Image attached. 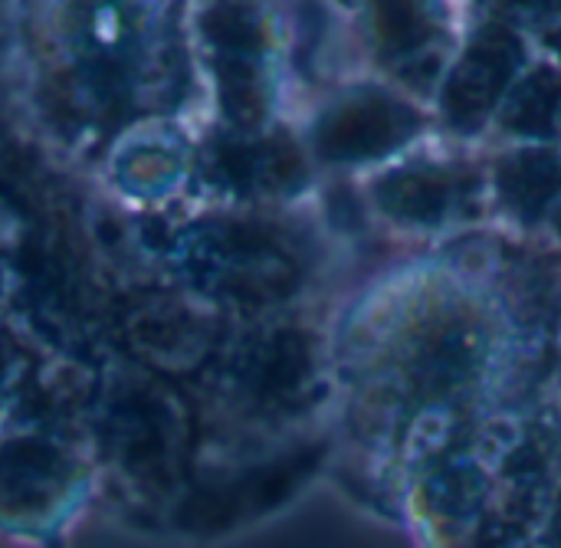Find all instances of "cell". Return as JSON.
Instances as JSON below:
<instances>
[{
	"label": "cell",
	"instance_id": "obj_1",
	"mask_svg": "<svg viewBox=\"0 0 561 548\" xmlns=\"http://www.w3.org/2000/svg\"><path fill=\"white\" fill-rule=\"evenodd\" d=\"M414 128V115L411 109L391 102V99H355L348 105H342L325 135L322 145L335 155V158H368V155H381L388 148H394L398 141H404Z\"/></svg>",
	"mask_w": 561,
	"mask_h": 548
},
{
	"label": "cell",
	"instance_id": "obj_2",
	"mask_svg": "<svg viewBox=\"0 0 561 548\" xmlns=\"http://www.w3.org/2000/svg\"><path fill=\"white\" fill-rule=\"evenodd\" d=\"M519 49L510 36H486L477 43L463 62L457 66L450 85H447V109L454 118H477L483 115L503 85L510 82V72L516 69Z\"/></svg>",
	"mask_w": 561,
	"mask_h": 548
},
{
	"label": "cell",
	"instance_id": "obj_3",
	"mask_svg": "<svg viewBox=\"0 0 561 548\" xmlns=\"http://www.w3.org/2000/svg\"><path fill=\"white\" fill-rule=\"evenodd\" d=\"M378 30H381L388 46L408 49L427 36V16H424L417 0H381Z\"/></svg>",
	"mask_w": 561,
	"mask_h": 548
}]
</instances>
